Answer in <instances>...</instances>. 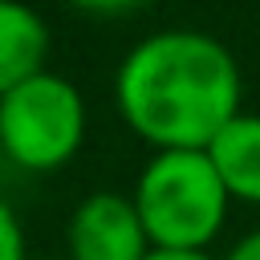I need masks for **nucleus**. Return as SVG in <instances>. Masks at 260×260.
<instances>
[{
  "label": "nucleus",
  "instance_id": "nucleus-1",
  "mask_svg": "<svg viewBox=\"0 0 260 260\" xmlns=\"http://www.w3.org/2000/svg\"><path fill=\"white\" fill-rule=\"evenodd\" d=\"M122 122L158 150H207L240 114V69L203 32L167 28L138 41L114 81Z\"/></svg>",
  "mask_w": 260,
  "mask_h": 260
},
{
  "label": "nucleus",
  "instance_id": "nucleus-2",
  "mask_svg": "<svg viewBox=\"0 0 260 260\" xmlns=\"http://www.w3.org/2000/svg\"><path fill=\"white\" fill-rule=\"evenodd\" d=\"M228 187L207 150H158L134 187V207L154 248H203L228 215Z\"/></svg>",
  "mask_w": 260,
  "mask_h": 260
},
{
  "label": "nucleus",
  "instance_id": "nucleus-3",
  "mask_svg": "<svg viewBox=\"0 0 260 260\" xmlns=\"http://www.w3.org/2000/svg\"><path fill=\"white\" fill-rule=\"evenodd\" d=\"M85 138V102L61 73H32L0 98V146L24 171L65 167Z\"/></svg>",
  "mask_w": 260,
  "mask_h": 260
},
{
  "label": "nucleus",
  "instance_id": "nucleus-4",
  "mask_svg": "<svg viewBox=\"0 0 260 260\" xmlns=\"http://www.w3.org/2000/svg\"><path fill=\"white\" fill-rule=\"evenodd\" d=\"M150 248L142 215L126 195L98 191L69 219V260H146Z\"/></svg>",
  "mask_w": 260,
  "mask_h": 260
},
{
  "label": "nucleus",
  "instance_id": "nucleus-5",
  "mask_svg": "<svg viewBox=\"0 0 260 260\" xmlns=\"http://www.w3.org/2000/svg\"><path fill=\"white\" fill-rule=\"evenodd\" d=\"M207 158L232 199L260 203V114H236L207 142Z\"/></svg>",
  "mask_w": 260,
  "mask_h": 260
},
{
  "label": "nucleus",
  "instance_id": "nucleus-6",
  "mask_svg": "<svg viewBox=\"0 0 260 260\" xmlns=\"http://www.w3.org/2000/svg\"><path fill=\"white\" fill-rule=\"evenodd\" d=\"M45 53H49L45 20L20 0H0V98L20 81H28L32 73H41Z\"/></svg>",
  "mask_w": 260,
  "mask_h": 260
},
{
  "label": "nucleus",
  "instance_id": "nucleus-7",
  "mask_svg": "<svg viewBox=\"0 0 260 260\" xmlns=\"http://www.w3.org/2000/svg\"><path fill=\"white\" fill-rule=\"evenodd\" d=\"M0 260H24V236L8 203H0Z\"/></svg>",
  "mask_w": 260,
  "mask_h": 260
},
{
  "label": "nucleus",
  "instance_id": "nucleus-8",
  "mask_svg": "<svg viewBox=\"0 0 260 260\" xmlns=\"http://www.w3.org/2000/svg\"><path fill=\"white\" fill-rule=\"evenodd\" d=\"M69 4L81 8V12H93V16H118V12H130L146 0H69Z\"/></svg>",
  "mask_w": 260,
  "mask_h": 260
},
{
  "label": "nucleus",
  "instance_id": "nucleus-9",
  "mask_svg": "<svg viewBox=\"0 0 260 260\" xmlns=\"http://www.w3.org/2000/svg\"><path fill=\"white\" fill-rule=\"evenodd\" d=\"M146 260H211L203 248H150Z\"/></svg>",
  "mask_w": 260,
  "mask_h": 260
},
{
  "label": "nucleus",
  "instance_id": "nucleus-10",
  "mask_svg": "<svg viewBox=\"0 0 260 260\" xmlns=\"http://www.w3.org/2000/svg\"><path fill=\"white\" fill-rule=\"evenodd\" d=\"M228 260H260V232L244 236V240L232 248V256H228Z\"/></svg>",
  "mask_w": 260,
  "mask_h": 260
}]
</instances>
